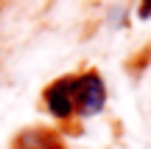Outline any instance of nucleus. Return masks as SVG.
I'll list each match as a JSON object with an SVG mask.
<instances>
[{"mask_svg": "<svg viewBox=\"0 0 151 149\" xmlns=\"http://www.w3.org/2000/svg\"><path fill=\"white\" fill-rule=\"evenodd\" d=\"M45 104H48V110L53 113L56 118H70L73 116V96H70V79H62V82L50 84L48 93H45Z\"/></svg>", "mask_w": 151, "mask_h": 149, "instance_id": "f03ea898", "label": "nucleus"}, {"mask_svg": "<svg viewBox=\"0 0 151 149\" xmlns=\"http://www.w3.org/2000/svg\"><path fill=\"white\" fill-rule=\"evenodd\" d=\"M137 14H140L143 20H146V17H151V0H143L140 9H137Z\"/></svg>", "mask_w": 151, "mask_h": 149, "instance_id": "20e7f679", "label": "nucleus"}, {"mask_svg": "<svg viewBox=\"0 0 151 149\" xmlns=\"http://www.w3.org/2000/svg\"><path fill=\"white\" fill-rule=\"evenodd\" d=\"M14 149H59V144L48 129H25L17 138Z\"/></svg>", "mask_w": 151, "mask_h": 149, "instance_id": "7ed1b4c3", "label": "nucleus"}, {"mask_svg": "<svg viewBox=\"0 0 151 149\" xmlns=\"http://www.w3.org/2000/svg\"><path fill=\"white\" fill-rule=\"evenodd\" d=\"M70 96H73V110L81 116H95L104 110L106 101V87L98 73H84L78 79H70Z\"/></svg>", "mask_w": 151, "mask_h": 149, "instance_id": "f257e3e1", "label": "nucleus"}]
</instances>
